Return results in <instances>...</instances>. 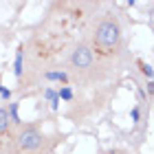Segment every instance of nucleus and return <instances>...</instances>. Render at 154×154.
Segmentation results:
<instances>
[{"mask_svg":"<svg viewBox=\"0 0 154 154\" xmlns=\"http://www.w3.org/2000/svg\"><path fill=\"white\" fill-rule=\"evenodd\" d=\"M90 46L97 53V57H110L117 55L123 46V26L115 11H103L97 16L90 29Z\"/></svg>","mask_w":154,"mask_h":154,"instance_id":"nucleus-1","label":"nucleus"},{"mask_svg":"<svg viewBox=\"0 0 154 154\" xmlns=\"http://www.w3.org/2000/svg\"><path fill=\"white\" fill-rule=\"evenodd\" d=\"M130 117H132V123H139V121H141V106H134V108H132V112H130Z\"/></svg>","mask_w":154,"mask_h":154,"instance_id":"nucleus-10","label":"nucleus"},{"mask_svg":"<svg viewBox=\"0 0 154 154\" xmlns=\"http://www.w3.org/2000/svg\"><path fill=\"white\" fill-rule=\"evenodd\" d=\"M44 97L51 101V108L57 110V106H60V95H57V90H55V88H46V90H44Z\"/></svg>","mask_w":154,"mask_h":154,"instance_id":"nucleus-6","label":"nucleus"},{"mask_svg":"<svg viewBox=\"0 0 154 154\" xmlns=\"http://www.w3.org/2000/svg\"><path fill=\"white\" fill-rule=\"evenodd\" d=\"M11 95H13L11 90L2 86V90H0V99H2V101H9V99H11Z\"/></svg>","mask_w":154,"mask_h":154,"instance_id":"nucleus-11","label":"nucleus"},{"mask_svg":"<svg viewBox=\"0 0 154 154\" xmlns=\"http://www.w3.org/2000/svg\"><path fill=\"white\" fill-rule=\"evenodd\" d=\"M57 95H60V101H66V103L73 101V97H75L71 86H60V88H57Z\"/></svg>","mask_w":154,"mask_h":154,"instance_id":"nucleus-8","label":"nucleus"},{"mask_svg":"<svg viewBox=\"0 0 154 154\" xmlns=\"http://www.w3.org/2000/svg\"><path fill=\"white\" fill-rule=\"evenodd\" d=\"M137 66H139V71H141L143 73V77H145V79H154V68L150 66V64H145V62L143 60H137Z\"/></svg>","mask_w":154,"mask_h":154,"instance_id":"nucleus-7","label":"nucleus"},{"mask_svg":"<svg viewBox=\"0 0 154 154\" xmlns=\"http://www.w3.org/2000/svg\"><path fill=\"white\" fill-rule=\"evenodd\" d=\"M0 90H2V77H0Z\"/></svg>","mask_w":154,"mask_h":154,"instance_id":"nucleus-12","label":"nucleus"},{"mask_svg":"<svg viewBox=\"0 0 154 154\" xmlns=\"http://www.w3.org/2000/svg\"><path fill=\"white\" fill-rule=\"evenodd\" d=\"M13 75L16 79H22L24 75V44H20L16 48V62H13Z\"/></svg>","mask_w":154,"mask_h":154,"instance_id":"nucleus-5","label":"nucleus"},{"mask_svg":"<svg viewBox=\"0 0 154 154\" xmlns=\"http://www.w3.org/2000/svg\"><path fill=\"white\" fill-rule=\"evenodd\" d=\"M11 130H13V121L9 115V106H0V137L11 134Z\"/></svg>","mask_w":154,"mask_h":154,"instance_id":"nucleus-4","label":"nucleus"},{"mask_svg":"<svg viewBox=\"0 0 154 154\" xmlns=\"http://www.w3.org/2000/svg\"><path fill=\"white\" fill-rule=\"evenodd\" d=\"M66 66H68V77H73L79 84H90L97 77V68H99V57L93 51L88 40H79L68 46L66 51Z\"/></svg>","mask_w":154,"mask_h":154,"instance_id":"nucleus-2","label":"nucleus"},{"mask_svg":"<svg viewBox=\"0 0 154 154\" xmlns=\"http://www.w3.org/2000/svg\"><path fill=\"white\" fill-rule=\"evenodd\" d=\"M99 154H132V152L125 150V148H108V150H103Z\"/></svg>","mask_w":154,"mask_h":154,"instance_id":"nucleus-9","label":"nucleus"},{"mask_svg":"<svg viewBox=\"0 0 154 154\" xmlns=\"http://www.w3.org/2000/svg\"><path fill=\"white\" fill-rule=\"evenodd\" d=\"M55 141L35 123H22L11 134V154H48Z\"/></svg>","mask_w":154,"mask_h":154,"instance_id":"nucleus-3","label":"nucleus"}]
</instances>
